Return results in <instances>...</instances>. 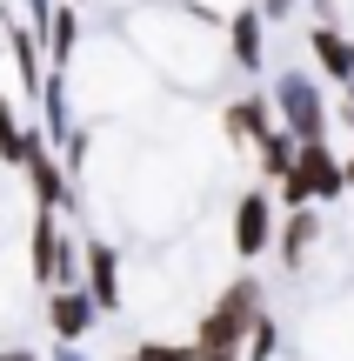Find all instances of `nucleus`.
Returning <instances> with one entry per match:
<instances>
[{
	"label": "nucleus",
	"mask_w": 354,
	"mask_h": 361,
	"mask_svg": "<svg viewBox=\"0 0 354 361\" xmlns=\"http://www.w3.org/2000/svg\"><path fill=\"white\" fill-rule=\"evenodd\" d=\"M261 281L254 274H234V281H221V295L208 301V314L194 322V348L201 361H241L248 355V335L254 322H261Z\"/></svg>",
	"instance_id": "nucleus-1"
},
{
	"label": "nucleus",
	"mask_w": 354,
	"mask_h": 361,
	"mask_svg": "<svg viewBox=\"0 0 354 361\" xmlns=\"http://www.w3.org/2000/svg\"><path fill=\"white\" fill-rule=\"evenodd\" d=\"M281 207H328V201H341L348 194V154H334L328 141H301V154H294V174L281 180Z\"/></svg>",
	"instance_id": "nucleus-2"
},
{
	"label": "nucleus",
	"mask_w": 354,
	"mask_h": 361,
	"mask_svg": "<svg viewBox=\"0 0 354 361\" xmlns=\"http://www.w3.org/2000/svg\"><path fill=\"white\" fill-rule=\"evenodd\" d=\"M274 114H281V128L294 134V141H328V128H334V114H328V94H321V80L308 74V67H288V74H274Z\"/></svg>",
	"instance_id": "nucleus-3"
},
{
	"label": "nucleus",
	"mask_w": 354,
	"mask_h": 361,
	"mask_svg": "<svg viewBox=\"0 0 354 361\" xmlns=\"http://www.w3.org/2000/svg\"><path fill=\"white\" fill-rule=\"evenodd\" d=\"M274 234H281V194L267 188H241V201H234V214H227V247H234L241 261H254V255H267L274 247Z\"/></svg>",
	"instance_id": "nucleus-4"
},
{
	"label": "nucleus",
	"mask_w": 354,
	"mask_h": 361,
	"mask_svg": "<svg viewBox=\"0 0 354 361\" xmlns=\"http://www.w3.org/2000/svg\"><path fill=\"white\" fill-rule=\"evenodd\" d=\"M221 34H227V61L241 74H267V13L261 7H234L221 20Z\"/></svg>",
	"instance_id": "nucleus-5"
},
{
	"label": "nucleus",
	"mask_w": 354,
	"mask_h": 361,
	"mask_svg": "<svg viewBox=\"0 0 354 361\" xmlns=\"http://www.w3.org/2000/svg\"><path fill=\"white\" fill-rule=\"evenodd\" d=\"M321 241H328V214H321V207L308 201V207H288V214H281V234H274V255H281V268L294 274V268H301V261L315 255Z\"/></svg>",
	"instance_id": "nucleus-6"
},
{
	"label": "nucleus",
	"mask_w": 354,
	"mask_h": 361,
	"mask_svg": "<svg viewBox=\"0 0 354 361\" xmlns=\"http://www.w3.org/2000/svg\"><path fill=\"white\" fill-rule=\"evenodd\" d=\"M274 128H281L274 94H241V101H227V107H221V134H227L234 147H261Z\"/></svg>",
	"instance_id": "nucleus-7"
},
{
	"label": "nucleus",
	"mask_w": 354,
	"mask_h": 361,
	"mask_svg": "<svg viewBox=\"0 0 354 361\" xmlns=\"http://www.w3.org/2000/svg\"><path fill=\"white\" fill-rule=\"evenodd\" d=\"M101 301L87 295V288H53V301H47V322H53V335L61 341H80V335H94V322H101Z\"/></svg>",
	"instance_id": "nucleus-8"
},
{
	"label": "nucleus",
	"mask_w": 354,
	"mask_h": 361,
	"mask_svg": "<svg viewBox=\"0 0 354 361\" xmlns=\"http://www.w3.org/2000/svg\"><path fill=\"white\" fill-rule=\"evenodd\" d=\"M27 180H34V201H40V207H53V214L80 201V194L67 188V168L47 154V141H40V134H34V147H27Z\"/></svg>",
	"instance_id": "nucleus-9"
},
{
	"label": "nucleus",
	"mask_w": 354,
	"mask_h": 361,
	"mask_svg": "<svg viewBox=\"0 0 354 361\" xmlns=\"http://www.w3.org/2000/svg\"><path fill=\"white\" fill-rule=\"evenodd\" d=\"M308 54H315V67L334 80V87H348V80H354V40H348L334 20H315V34H308Z\"/></svg>",
	"instance_id": "nucleus-10"
},
{
	"label": "nucleus",
	"mask_w": 354,
	"mask_h": 361,
	"mask_svg": "<svg viewBox=\"0 0 354 361\" xmlns=\"http://www.w3.org/2000/svg\"><path fill=\"white\" fill-rule=\"evenodd\" d=\"M87 295L101 308H120V255L107 241H87Z\"/></svg>",
	"instance_id": "nucleus-11"
},
{
	"label": "nucleus",
	"mask_w": 354,
	"mask_h": 361,
	"mask_svg": "<svg viewBox=\"0 0 354 361\" xmlns=\"http://www.w3.org/2000/svg\"><path fill=\"white\" fill-rule=\"evenodd\" d=\"M294 154H301V141H294L288 128H274L261 147H254V161H261V180H267V188H281V180L294 174Z\"/></svg>",
	"instance_id": "nucleus-12"
},
{
	"label": "nucleus",
	"mask_w": 354,
	"mask_h": 361,
	"mask_svg": "<svg viewBox=\"0 0 354 361\" xmlns=\"http://www.w3.org/2000/svg\"><path fill=\"white\" fill-rule=\"evenodd\" d=\"M74 40H80V7H53V20H47V54H53V61H67Z\"/></svg>",
	"instance_id": "nucleus-13"
},
{
	"label": "nucleus",
	"mask_w": 354,
	"mask_h": 361,
	"mask_svg": "<svg viewBox=\"0 0 354 361\" xmlns=\"http://www.w3.org/2000/svg\"><path fill=\"white\" fill-rule=\"evenodd\" d=\"M27 147H34V134H20L13 107L0 101V161H7V168H27Z\"/></svg>",
	"instance_id": "nucleus-14"
},
{
	"label": "nucleus",
	"mask_w": 354,
	"mask_h": 361,
	"mask_svg": "<svg viewBox=\"0 0 354 361\" xmlns=\"http://www.w3.org/2000/svg\"><path fill=\"white\" fill-rule=\"evenodd\" d=\"M274 355H281V322L261 308V322H254V335H248V355H241V361H274Z\"/></svg>",
	"instance_id": "nucleus-15"
},
{
	"label": "nucleus",
	"mask_w": 354,
	"mask_h": 361,
	"mask_svg": "<svg viewBox=\"0 0 354 361\" xmlns=\"http://www.w3.org/2000/svg\"><path fill=\"white\" fill-rule=\"evenodd\" d=\"M134 361H201L194 341H134Z\"/></svg>",
	"instance_id": "nucleus-16"
},
{
	"label": "nucleus",
	"mask_w": 354,
	"mask_h": 361,
	"mask_svg": "<svg viewBox=\"0 0 354 361\" xmlns=\"http://www.w3.org/2000/svg\"><path fill=\"white\" fill-rule=\"evenodd\" d=\"M261 13H267V20H288V13H294V0H261Z\"/></svg>",
	"instance_id": "nucleus-17"
},
{
	"label": "nucleus",
	"mask_w": 354,
	"mask_h": 361,
	"mask_svg": "<svg viewBox=\"0 0 354 361\" xmlns=\"http://www.w3.org/2000/svg\"><path fill=\"white\" fill-rule=\"evenodd\" d=\"M341 121H348V134H354V107H348ZM348 194H354V147H348Z\"/></svg>",
	"instance_id": "nucleus-18"
},
{
	"label": "nucleus",
	"mask_w": 354,
	"mask_h": 361,
	"mask_svg": "<svg viewBox=\"0 0 354 361\" xmlns=\"http://www.w3.org/2000/svg\"><path fill=\"white\" fill-rule=\"evenodd\" d=\"M61 361H87V355H80V348H74V341H61Z\"/></svg>",
	"instance_id": "nucleus-19"
},
{
	"label": "nucleus",
	"mask_w": 354,
	"mask_h": 361,
	"mask_svg": "<svg viewBox=\"0 0 354 361\" xmlns=\"http://www.w3.org/2000/svg\"><path fill=\"white\" fill-rule=\"evenodd\" d=\"M0 361H34V355H27V348H13V355H0Z\"/></svg>",
	"instance_id": "nucleus-20"
},
{
	"label": "nucleus",
	"mask_w": 354,
	"mask_h": 361,
	"mask_svg": "<svg viewBox=\"0 0 354 361\" xmlns=\"http://www.w3.org/2000/svg\"><path fill=\"white\" fill-rule=\"evenodd\" d=\"M127 361H134V355H127Z\"/></svg>",
	"instance_id": "nucleus-21"
}]
</instances>
